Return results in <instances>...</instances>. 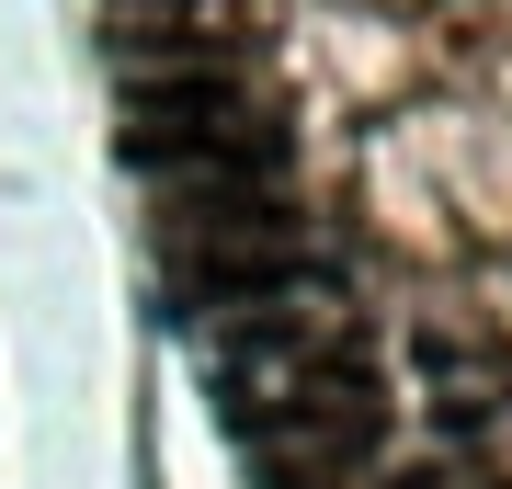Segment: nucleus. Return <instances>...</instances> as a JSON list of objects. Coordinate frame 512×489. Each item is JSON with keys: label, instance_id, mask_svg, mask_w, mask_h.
<instances>
[{"label": "nucleus", "instance_id": "1", "mask_svg": "<svg viewBox=\"0 0 512 489\" xmlns=\"http://www.w3.org/2000/svg\"><path fill=\"white\" fill-rule=\"evenodd\" d=\"M251 91L239 69H160L126 91V160L137 171H251Z\"/></svg>", "mask_w": 512, "mask_h": 489}, {"label": "nucleus", "instance_id": "2", "mask_svg": "<svg viewBox=\"0 0 512 489\" xmlns=\"http://www.w3.org/2000/svg\"><path fill=\"white\" fill-rule=\"evenodd\" d=\"M171 285H183L194 308H262V296L319 285V262L285 239V217H239V228H194L183 262H171Z\"/></svg>", "mask_w": 512, "mask_h": 489}]
</instances>
